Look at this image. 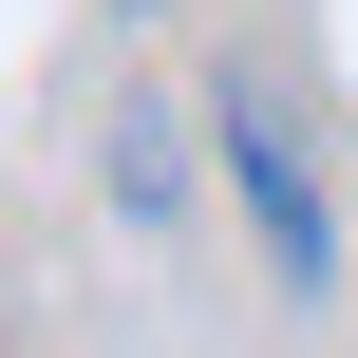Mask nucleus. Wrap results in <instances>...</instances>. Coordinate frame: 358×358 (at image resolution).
I'll use <instances>...</instances> for the list:
<instances>
[{
    "instance_id": "obj_1",
    "label": "nucleus",
    "mask_w": 358,
    "mask_h": 358,
    "mask_svg": "<svg viewBox=\"0 0 358 358\" xmlns=\"http://www.w3.org/2000/svg\"><path fill=\"white\" fill-rule=\"evenodd\" d=\"M208 132H227V189H245L264 264H283V283H321V264H340V208H321V170H302L283 94H264V76H227V113H208Z\"/></svg>"
}]
</instances>
